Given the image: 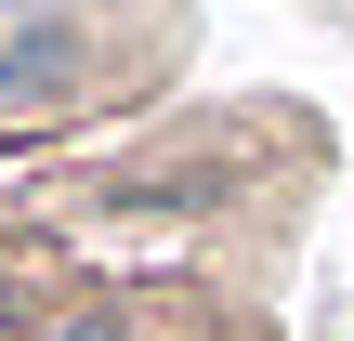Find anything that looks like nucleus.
<instances>
[{"label":"nucleus","instance_id":"obj_1","mask_svg":"<svg viewBox=\"0 0 354 341\" xmlns=\"http://www.w3.org/2000/svg\"><path fill=\"white\" fill-rule=\"evenodd\" d=\"M53 66H66V39H26V53H0V105H39V92H53Z\"/></svg>","mask_w":354,"mask_h":341}]
</instances>
